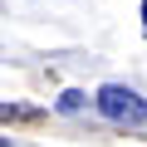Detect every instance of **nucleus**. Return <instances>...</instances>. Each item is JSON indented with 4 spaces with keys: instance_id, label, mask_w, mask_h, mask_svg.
<instances>
[{
    "instance_id": "20e7f679",
    "label": "nucleus",
    "mask_w": 147,
    "mask_h": 147,
    "mask_svg": "<svg viewBox=\"0 0 147 147\" xmlns=\"http://www.w3.org/2000/svg\"><path fill=\"white\" fill-rule=\"evenodd\" d=\"M142 30H147V0H142Z\"/></svg>"
},
{
    "instance_id": "f257e3e1",
    "label": "nucleus",
    "mask_w": 147,
    "mask_h": 147,
    "mask_svg": "<svg viewBox=\"0 0 147 147\" xmlns=\"http://www.w3.org/2000/svg\"><path fill=\"white\" fill-rule=\"evenodd\" d=\"M93 108L118 127H147V98L137 88H127V84H103L93 93Z\"/></svg>"
},
{
    "instance_id": "f03ea898",
    "label": "nucleus",
    "mask_w": 147,
    "mask_h": 147,
    "mask_svg": "<svg viewBox=\"0 0 147 147\" xmlns=\"http://www.w3.org/2000/svg\"><path fill=\"white\" fill-rule=\"evenodd\" d=\"M84 98H88V93H79V88H69V93L59 98V108H64V113H79V108H84Z\"/></svg>"
},
{
    "instance_id": "7ed1b4c3",
    "label": "nucleus",
    "mask_w": 147,
    "mask_h": 147,
    "mask_svg": "<svg viewBox=\"0 0 147 147\" xmlns=\"http://www.w3.org/2000/svg\"><path fill=\"white\" fill-rule=\"evenodd\" d=\"M0 118H30V108H15L10 103V108H0Z\"/></svg>"
}]
</instances>
